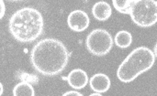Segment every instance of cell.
<instances>
[{
	"mask_svg": "<svg viewBox=\"0 0 157 96\" xmlns=\"http://www.w3.org/2000/svg\"><path fill=\"white\" fill-rule=\"evenodd\" d=\"M69 54L64 44L56 39H43L36 43L30 52V63L43 76L60 74L67 66Z\"/></svg>",
	"mask_w": 157,
	"mask_h": 96,
	"instance_id": "cell-1",
	"label": "cell"
},
{
	"mask_svg": "<svg viewBox=\"0 0 157 96\" xmlns=\"http://www.w3.org/2000/svg\"><path fill=\"white\" fill-rule=\"evenodd\" d=\"M43 27L41 13L30 6L18 9L11 16L8 23L12 37L22 43H29L40 38L42 35Z\"/></svg>",
	"mask_w": 157,
	"mask_h": 96,
	"instance_id": "cell-2",
	"label": "cell"
},
{
	"mask_svg": "<svg viewBox=\"0 0 157 96\" xmlns=\"http://www.w3.org/2000/svg\"><path fill=\"white\" fill-rule=\"evenodd\" d=\"M154 51L146 47L133 50L122 61L117 71V76L122 83H131L140 74L150 70L155 64Z\"/></svg>",
	"mask_w": 157,
	"mask_h": 96,
	"instance_id": "cell-3",
	"label": "cell"
},
{
	"mask_svg": "<svg viewBox=\"0 0 157 96\" xmlns=\"http://www.w3.org/2000/svg\"><path fill=\"white\" fill-rule=\"evenodd\" d=\"M129 14L137 26L143 28L152 27L157 21L156 1L133 0Z\"/></svg>",
	"mask_w": 157,
	"mask_h": 96,
	"instance_id": "cell-4",
	"label": "cell"
},
{
	"mask_svg": "<svg viewBox=\"0 0 157 96\" xmlns=\"http://www.w3.org/2000/svg\"><path fill=\"white\" fill-rule=\"evenodd\" d=\"M86 45L91 54L95 56H104L111 50L113 39L106 29L97 28L88 34Z\"/></svg>",
	"mask_w": 157,
	"mask_h": 96,
	"instance_id": "cell-5",
	"label": "cell"
},
{
	"mask_svg": "<svg viewBox=\"0 0 157 96\" xmlns=\"http://www.w3.org/2000/svg\"><path fill=\"white\" fill-rule=\"evenodd\" d=\"M89 17L83 10L72 11L67 18V24L69 28L75 32H82L86 30L89 26Z\"/></svg>",
	"mask_w": 157,
	"mask_h": 96,
	"instance_id": "cell-6",
	"label": "cell"
},
{
	"mask_svg": "<svg viewBox=\"0 0 157 96\" xmlns=\"http://www.w3.org/2000/svg\"><path fill=\"white\" fill-rule=\"evenodd\" d=\"M67 82L68 84L76 90L83 89L86 86L87 82H88V77L87 74L85 71L81 69H75L73 70L67 76Z\"/></svg>",
	"mask_w": 157,
	"mask_h": 96,
	"instance_id": "cell-7",
	"label": "cell"
},
{
	"mask_svg": "<svg viewBox=\"0 0 157 96\" xmlns=\"http://www.w3.org/2000/svg\"><path fill=\"white\" fill-rule=\"evenodd\" d=\"M90 88L98 93H106L110 87V80L108 75L104 73H97L93 75L89 81Z\"/></svg>",
	"mask_w": 157,
	"mask_h": 96,
	"instance_id": "cell-8",
	"label": "cell"
},
{
	"mask_svg": "<svg viewBox=\"0 0 157 96\" xmlns=\"http://www.w3.org/2000/svg\"><path fill=\"white\" fill-rule=\"evenodd\" d=\"M92 14L94 17L99 21H105L109 18L112 14L111 6L109 3L100 1L96 3L92 7Z\"/></svg>",
	"mask_w": 157,
	"mask_h": 96,
	"instance_id": "cell-9",
	"label": "cell"
},
{
	"mask_svg": "<svg viewBox=\"0 0 157 96\" xmlns=\"http://www.w3.org/2000/svg\"><path fill=\"white\" fill-rule=\"evenodd\" d=\"M114 42L120 48H122V49L128 48L131 46V44L132 42V36L129 31L121 30L116 34Z\"/></svg>",
	"mask_w": 157,
	"mask_h": 96,
	"instance_id": "cell-10",
	"label": "cell"
},
{
	"mask_svg": "<svg viewBox=\"0 0 157 96\" xmlns=\"http://www.w3.org/2000/svg\"><path fill=\"white\" fill-rule=\"evenodd\" d=\"M14 96H34L35 92L33 86L28 82H21L17 83L13 89Z\"/></svg>",
	"mask_w": 157,
	"mask_h": 96,
	"instance_id": "cell-11",
	"label": "cell"
},
{
	"mask_svg": "<svg viewBox=\"0 0 157 96\" xmlns=\"http://www.w3.org/2000/svg\"><path fill=\"white\" fill-rule=\"evenodd\" d=\"M133 0H113V6L122 14H129Z\"/></svg>",
	"mask_w": 157,
	"mask_h": 96,
	"instance_id": "cell-12",
	"label": "cell"
},
{
	"mask_svg": "<svg viewBox=\"0 0 157 96\" xmlns=\"http://www.w3.org/2000/svg\"><path fill=\"white\" fill-rule=\"evenodd\" d=\"M5 12H6V6H5V3H4V1L0 0V19L4 17Z\"/></svg>",
	"mask_w": 157,
	"mask_h": 96,
	"instance_id": "cell-13",
	"label": "cell"
},
{
	"mask_svg": "<svg viewBox=\"0 0 157 96\" xmlns=\"http://www.w3.org/2000/svg\"><path fill=\"white\" fill-rule=\"evenodd\" d=\"M62 96H84L82 94L76 92V91H69L66 92L65 94H63Z\"/></svg>",
	"mask_w": 157,
	"mask_h": 96,
	"instance_id": "cell-14",
	"label": "cell"
},
{
	"mask_svg": "<svg viewBox=\"0 0 157 96\" xmlns=\"http://www.w3.org/2000/svg\"><path fill=\"white\" fill-rule=\"evenodd\" d=\"M3 93H4V87H3V84L0 83V96L3 94Z\"/></svg>",
	"mask_w": 157,
	"mask_h": 96,
	"instance_id": "cell-15",
	"label": "cell"
},
{
	"mask_svg": "<svg viewBox=\"0 0 157 96\" xmlns=\"http://www.w3.org/2000/svg\"><path fill=\"white\" fill-rule=\"evenodd\" d=\"M89 96H103V95H102V94H100L96 93V94H90Z\"/></svg>",
	"mask_w": 157,
	"mask_h": 96,
	"instance_id": "cell-16",
	"label": "cell"
}]
</instances>
